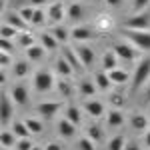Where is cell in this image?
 <instances>
[{
    "instance_id": "cell-10",
    "label": "cell",
    "mask_w": 150,
    "mask_h": 150,
    "mask_svg": "<svg viewBox=\"0 0 150 150\" xmlns=\"http://www.w3.org/2000/svg\"><path fill=\"white\" fill-rule=\"evenodd\" d=\"M60 106H62L60 102H40L36 106V112L42 116L44 120H50V118L60 110Z\"/></svg>"
},
{
    "instance_id": "cell-31",
    "label": "cell",
    "mask_w": 150,
    "mask_h": 150,
    "mask_svg": "<svg viewBox=\"0 0 150 150\" xmlns=\"http://www.w3.org/2000/svg\"><path fill=\"white\" fill-rule=\"evenodd\" d=\"M50 34L54 36L58 42H66V40L70 38V32L66 30V28H64V26H54V28L50 30Z\"/></svg>"
},
{
    "instance_id": "cell-43",
    "label": "cell",
    "mask_w": 150,
    "mask_h": 150,
    "mask_svg": "<svg viewBox=\"0 0 150 150\" xmlns=\"http://www.w3.org/2000/svg\"><path fill=\"white\" fill-rule=\"evenodd\" d=\"M12 64V58L8 52H4V50H0V68H6V66H10Z\"/></svg>"
},
{
    "instance_id": "cell-18",
    "label": "cell",
    "mask_w": 150,
    "mask_h": 150,
    "mask_svg": "<svg viewBox=\"0 0 150 150\" xmlns=\"http://www.w3.org/2000/svg\"><path fill=\"white\" fill-rule=\"evenodd\" d=\"M130 124H132V128H134L136 132H146V128H148V118L138 112V114H134L130 118Z\"/></svg>"
},
{
    "instance_id": "cell-41",
    "label": "cell",
    "mask_w": 150,
    "mask_h": 150,
    "mask_svg": "<svg viewBox=\"0 0 150 150\" xmlns=\"http://www.w3.org/2000/svg\"><path fill=\"white\" fill-rule=\"evenodd\" d=\"M78 148H80V150H96V146H94L92 140L86 136V138H80V142H78Z\"/></svg>"
},
{
    "instance_id": "cell-42",
    "label": "cell",
    "mask_w": 150,
    "mask_h": 150,
    "mask_svg": "<svg viewBox=\"0 0 150 150\" xmlns=\"http://www.w3.org/2000/svg\"><path fill=\"white\" fill-rule=\"evenodd\" d=\"M14 146H16V150H30L32 148V142H30L28 138H18Z\"/></svg>"
},
{
    "instance_id": "cell-36",
    "label": "cell",
    "mask_w": 150,
    "mask_h": 150,
    "mask_svg": "<svg viewBox=\"0 0 150 150\" xmlns=\"http://www.w3.org/2000/svg\"><path fill=\"white\" fill-rule=\"evenodd\" d=\"M16 34H18V30H16L14 26H10L8 22L0 26V36H2V38H10V40H12V38H14Z\"/></svg>"
},
{
    "instance_id": "cell-6",
    "label": "cell",
    "mask_w": 150,
    "mask_h": 150,
    "mask_svg": "<svg viewBox=\"0 0 150 150\" xmlns=\"http://www.w3.org/2000/svg\"><path fill=\"white\" fill-rule=\"evenodd\" d=\"M112 52H114L118 58H124V60H134V58L138 56V48L132 46L130 42H120V44H116Z\"/></svg>"
},
{
    "instance_id": "cell-45",
    "label": "cell",
    "mask_w": 150,
    "mask_h": 150,
    "mask_svg": "<svg viewBox=\"0 0 150 150\" xmlns=\"http://www.w3.org/2000/svg\"><path fill=\"white\" fill-rule=\"evenodd\" d=\"M44 150H62V144H58V142H48Z\"/></svg>"
},
{
    "instance_id": "cell-34",
    "label": "cell",
    "mask_w": 150,
    "mask_h": 150,
    "mask_svg": "<svg viewBox=\"0 0 150 150\" xmlns=\"http://www.w3.org/2000/svg\"><path fill=\"white\" fill-rule=\"evenodd\" d=\"M28 72H30V64L28 62H16L14 64V76L16 78H24Z\"/></svg>"
},
{
    "instance_id": "cell-8",
    "label": "cell",
    "mask_w": 150,
    "mask_h": 150,
    "mask_svg": "<svg viewBox=\"0 0 150 150\" xmlns=\"http://www.w3.org/2000/svg\"><path fill=\"white\" fill-rule=\"evenodd\" d=\"M64 14H66V8H64V4L56 0V2H52L50 4V8L46 10V20L52 24H58L62 18H64Z\"/></svg>"
},
{
    "instance_id": "cell-15",
    "label": "cell",
    "mask_w": 150,
    "mask_h": 150,
    "mask_svg": "<svg viewBox=\"0 0 150 150\" xmlns=\"http://www.w3.org/2000/svg\"><path fill=\"white\" fill-rule=\"evenodd\" d=\"M108 74V78H110V82L112 84H126L128 82V78H130V74H128L126 70H122V68H112V70H108L106 72Z\"/></svg>"
},
{
    "instance_id": "cell-5",
    "label": "cell",
    "mask_w": 150,
    "mask_h": 150,
    "mask_svg": "<svg viewBox=\"0 0 150 150\" xmlns=\"http://www.w3.org/2000/svg\"><path fill=\"white\" fill-rule=\"evenodd\" d=\"M12 98L10 94L2 92L0 94V124L4 126V124H8L12 120V114H14V108H12Z\"/></svg>"
},
{
    "instance_id": "cell-47",
    "label": "cell",
    "mask_w": 150,
    "mask_h": 150,
    "mask_svg": "<svg viewBox=\"0 0 150 150\" xmlns=\"http://www.w3.org/2000/svg\"><path fill=\"white\" fill-rule=\"evenodd\" d=\"M122 150H140L138 144H134V142H128V144H124V148Z\"/></svg>"
},
{
    "instance_id": "cell-28",
    "label": "cell",
    "mask_w": 150,
    "mask_h": 150,
    "mask_svg": "<svg viewBox=\"0 0 150 150\" xmlns=\"http://www.w3.org/2000/svg\"><path fill=\"white\" fill-rule=\"evenodd\" d=\"M94 84H96V88L98 90H108L110 88V78H108V74L106 72H98L96 76H94Z\"/></svg>"
},
{
    "instance_id": "cell-48",
    "label": "cell",
    "mask_w": 150,
    "mask_h": 150,
    "mask_svg": "<svg viewBox=\"0 0 150 150\" xmlns=\"http://www.w3.org/2000/svg\"><path fill=\"white\" fill-rule=\"evenodd\" d=\"M104 2H106L108 6H120V4H122V0H104Z\"/></svg>"
},
{
    "instance_id": "cell-22",
    "label": "cell",
    "mask_w": 150,
    "mask_h": 150,
    "mask_svg": "<svg viewBox=\"0 0 150 150\" xmlns=\"http://www.w3.org/2000/svg\"><path fill=\"white\" fill-rule=\"evenodd\" d=\"M44 52H46V48L42 46V44H32V46L26 48V56L30 58V60H42L44 58Z\"/></svg>"
},
{
    "instance_id": "cell-23",
    "label": "cell",
    "mask_w": 150,
    "mask_h": 150,
    "mask_svg": "<svg viewBox=\"0 0 150 150\" xmlns=\"http://www.w3.org/2000/svg\"><path fill=\"white\" fill-rule=\"evenodd\" d=\"M8 24L14 26L16 30H28V22H24L22 16H20L18 12H10V14H8Z\"/></svg>"
},
{
    "instance_id": "cell-44",
    "label": "cell",
    "mask_w": 150,
    "mask_h": 150,
    "mask_svg": "<svg viewBox=\"0 0 150 150\" xmlns=\"http://www.w3.org/2000/svg\"><path fill=\"white\" fill-rule=\"evenodd\" d=\"M148 4H150V0H134L132 2V8H134V12H142Z\"/></svg>"
},
{
    "instance_id": "cell-11",
    "label": "cell",
    "mask_w": 150,
    "mask_h": 150,
    "mask_svg": "<svg viewBox=\"0 0 150 150\" xmlns=\"http://www.w3.org/2000/svg\"><path fill=\"white\" fill-rule=\"evenodd\" d=\"M94 36H96V32L90 26H74V30L70 32V38L76 40V42H86V40H90Z\"/></svg>"
},
{
    "instance_id": "cell-51",
    "label": "cell",
    "mask_w": 150,
    "mask_h": 150,
    "mask_svg": "<svg viewBox=\"0 0 150 150\" xmlns=\"http://www.w3.org/2000/svg\"><path fill=\"white\" fill-rule=\"evenodd\" d=\"M144 98H146V102H150V82H148V86H146V96Z\"/></svg>"
},
{
    "instance_id": "cell-53",
    "label": "cell",
    "mask_w": 150,
    "mask_h": 150,
    "mask_svg": "<svg viewBox=\"0 0 150 150\" xmlns=\"http://www.w3.org/2000/svg\"><path fill=\"white\" fill-rule=\"evenodd\" d=\"M30 150H42V148H38V146H32V148H30Z\"/></svg>"
},
{
    "instance_id": "cell-55",
    "label": "cell",
    "mask_w": 150,
    "mask_h": 150,
    "mask_svg": "<svg viewBox=\"0 0 150 150\" xmlns=\"http://www.w3.org/2000/svg\"><path fill=\"white\" fill-rule=\"evenodd\" d=\"M0 126H2V124H0Z\"/></svg>"
},
{
    "instance_id": "cell-2",
    "label": "cell",
    "mask_w": 150,
    "mask_h": 150,
    "mask_svg": "<svg viewBox=\"0 0 150 150\" xmlns=\"http://www.w3.org/2000/svg\"><path fill=\"white\" fill-rule=\"evenodd\" d=\"M32 86H34L36 92L44 94V92H50L54 86H56V82H54V74L50 72L48 68H40L36 70L34 74V80H32Z\"/></svg>"
},
{
    "instance_id": "cell-35",
    "label": "cell",
    "mask_w": 150,
    "mask_h": 150,
    "mask_svg": "<svg viewBox=\"0 0 150 150\" xmlns=\"http://www.w3.org/2000/svg\"><path fill=\"white\" fill-rule=\"evenodd\" d=\"M108 100H110V104H112V106H116V108H118V106H124L126 96H124V92H120V90H114V92L110 94V98H108Z\"/></svg>"
},
{
    "instance_id": "cell-38",
    "label": "cell",
    "mask_w": 150,
    "mask_h": 150,
    "mask_svg": "<svg viewBox=\"0 0 150 150\" xmlns=\"http://www.w3.org/2000/svg\"><path fill=\"white\" fill-rule=\"evenodd\" d=\"M56 86H58V90H60V94H62V96H66V98H70V96H72V86H70V82H66L64 78H62V80H58Z\"/></svg>"
},
{
    "instance_id": "cell-26",
    "label": "cell",
    "mask_w": 150,
    "mask_h": 150,
    "mask_svg": "<svg viewBox=\"0 0 150 150\" xmlns=\"http://www.w3.org/2000/svg\"><path fill=\"white\" fill-rule=\"evenodd\" d=\"M14 144H16V136H14V132L0 130V146H4V148H12Z\"/></svg>"
},
{
    "instance_id": "cell-52",
    "label": "cell",
    "mask_w": 150,
    "mask_h": 150,
    "mask_svg": "<svg viewBox=\"0 0 150 150\" xmlns=\"http://www.w3.org/2000/svg\"><path fill=\"white\" fill-rule=\"evenodd\" d=\"M4 6H6V0H0V12L4 10Z\"/></svg>"
},
{
    "instance_id": "cell-25",
    "label": "cell",
    "mask_w": 150,
    "mask_h": 150,
    "mask_svg": "<svg viewBox=\"0 0 150 150\" xmlns=\"http://www.w3.org/2000/svg\"><path fill=\"white\" fill-rule=\"evenodd\" d=\"M24 124L30 130V134H42V132H44V124H42L38 118H26Z\"/></svg>"
},
{
    "instance_id": "cell-13",
    "label": "cell",
    "mask_w": 150,
    "mask_h": 150,
    "mask_svg": "<svg viewBox=\"0 0 150 150\" xmlns=\"http://www.w3.org/2000/svg\"><path fill=\"white\" fill-rule=\"evenodd\" d=\"M62 56L66 58V62L72 66L74 72H82V70H84V64L80 62V58H78V54H76V50H74V48H70V46L64 48V54H62Z\"/></svg>"
},
{
    "instance_id": "cell-32",
    "label": "cell",
    "mask_w": 150,
    "mask_h": 150,
    "mask_svg": "<svg viewBox=\"0 0 150 150\" xmlns=\"http://www.w3.org/2000/svg\"><path fill=\"white\" fill-rule=\"evenodd\" d=\"M16 36H18V46L28 48V46H32V44H34V36L30 34L28 30H22L20 34H16Z\"/></svg>"
},
{
    "instance_id": "cell-46",
    "label": "cell",
    "mask_w": 150,
    "mask_h": 150,
    "mask_svg": "<svg viewBox=\"0 0 150 150\" xmlns=\"http://www.w3.org/2000/svg\"><path fill=\"white\" fill-rule=\"evenodd\" d=\"M30 2V6H34V8H38V6H44L48 0H28Z\"/></svg>"
},
{
    "instance_id": "cell-27",
    "label": "cell",
    "mask_w": 150,
    "mask_h": 150,
    "mask_svg": "<svg viewBox=\"0 0 150 150\" xmlns=\"http://www.w3.org/2000/svg\"><path fill=\"white\" fill-rule=\"evenodd\" d=\"M78 88H80V94H82V96H86V98H92L94 94L98 92L96 84H94V82H88V80H82Z\"/></svg>"
},
{
    "instance_id": "cell-29",
    "label": "cell",
    "mask_w": 150,
    "mask_h": 150,
    "mask_svg": "<svg viewBox=\"0 0 150 150\" xmlns=\"http://www.w3.org/2000/svg\"><path fill=\"white\" fill-rule=\"evenodd\" d=\"M88 138L92 140V142H102L104 140V130L98 124H90L88 126Z\"/></svg>"
},
{
    "instance_id": "cell-17",
    "label": "cell",
    "mask_w": 150,
    "mask_h": 150,
    "mask_svg": "<svg viewBox=\"0 0 150 150\" xmlns=\"http://www.w3.org/2000/svg\"><path fill=\"white\" fill-rule=\"evenodd\" d=\"M66 14H68V18L72 22H78V20L84 18V8H82V4H78V2H72L68 6V10H66Z\"/></svg>"
},
{
    "instance_id": "cell-12",
    "label": "cell",
    "mask_w": 150,
    "mask_h": 150,
    "mask_svg": "<svg viewBox=\"0 0 150 150\" xmlns=\"http://www.w3.org/2000/svg\"><path fill=\"white\" fill-rule=\"evenodd\" d=\"M76 128L78 126H74L70 120H66V118H62V120H58V124H56V130H58V134L62 136V138H74L76 136Z\"/></svg>"
},
{
    "instance_id": "cell-54",
    "label": "cell",
    "mask_w": 150,
    "mask_h": 150,
    "mask_svg": "<svg viewBox=\"0 0 150 150\" xmlns=\"http://www.w3.org/2000/svg\"><path fill=\"white\" fill-rule=\"evenodd\" d=\"M0 150H8V148H4V146H0Z\"/></svg>"
},
{
    "instance_id": "cell-1",
    "label": "cell",
    "mask_w": 150,
    "mask_h": 150,
    "mask_svg": "<svg viewBox=\"0 0 150 150\" xmlns=\"http://www.w3.org/2000/svg\"><path fill=\"white\" fill-rule=\"evenodd\" d=\"M120 34L124 36L132 46L138 48V50L150 52V30H130V28H122Z\"/></svg>"
},
{
    "instance_id": "cell-9",
    "label": "cell",
    "mask_w": 150,
    "mask_h": 150,
    "mask_svg": "<svg viewBox=\"0 0 150 150\" xmlns=\"http://www.w3.org/2000/svg\"><path fill=\"white\" fill-rule=\"evenodd\" d=\"M8 94H10L14 104H18V106H26L28 104V90H26V86H22V84H14Z\"/></svg>"
},
{
    "instance_id": "cell-3",
    "label": "cell",
    "mask_w": 150,
    "mask_h": 150,
    "mask_svg": "<svg viewBox=\"0 0 150 150\" xmlns=\"http://www.w3.org/2000/svg\"><path fill=\"white\" fill-rule=\"evenodd\" d=\"M150 78V58L140 60L136 70H134V76H132V92H138L140 88L146 84V80Z\"/></svg>"
},
{
    "instance_id": "cell-33",
    "label": "cell",
    "mask_w": 150,
    "mask_h": 150,
    "mask_svg": "<svg viewBox=\"0 0 150 150\" xmlns=\"http://www.w3.org/2000/svg\"><path fill=\"white\" fill-rule=\"evenodd\" d=\"M44 20H46V12L42 10L40 6H38V8H34V12H32V20H30V24H34V26H42V24H44Z\"/></svg>"
},
{
    "instance_id": "cell-37",
    "label": "cell",
    "mask_w": 150,
    "mask_h": 150,
    "mask_svg": "<svg viewBox=\"0 0 150 150\" xmlns=\"http://www.w3.org/2000/svg\"><path fill=\"white\" fill-rule=\"evenodd\" d=\"M124 144H126L124 136L118 134V136H114V138L108 142V150H122V148H124Z\"/></svg>"
},
{
    "instance_id": "cell-19",
    "label": "cell",
    "mask_w": 150,
    "mask_h": 150,
    "mask_svg": "<svg viewBox=\"0 0 150 150\" xmlns=\"http://www.w3.org/2000/svg\"><path fill=\"white\" fill-rule=\"evenodd\" d=\"M56 72L60 74V76H64V78H68V76H72V74H74L72 66L66 62V58H64V56H58L56 58Z\"/></svg>"
},
{
    "instance_id": "cell-49",
    "label": "cell",
    "mask_w": 150,
    "mask_h": 150,
    "mask_svg": "<svg viewBox=\"0 0 150 150\" xmlns=\"http://www.w3.org/2000/svg\"><path fill=\"white\" fill-rule=\"evenodd\" d=\"M6 82V74H4V70L0 68V84H4Z\"/></svg>"
},
{
    "instance_id": "cell-40",
    "label": "cell",
    "mask_w": 150,
    "mask_h": 150,
    "mask_svg": "<svg viewBox=\"0 0 150 150\" xmlns=\"http://www.w3.org/2000/svg\"><path fill=\"white\" fill-rule=\"evenodd\" d=\"M0 50L8 52V54H12V52H14V44H12L10 38H2V36H0Z\"/></svg>"
},
{
    "instance_id": "cell-50",
    "label": "cell",
    "mask_w": 150,
    "mask_h": 150,
    "mask_svg": "<svg viewBox=\"0 0 150 150\" xmlns=\"http://www.w3.org/2000/svg\"><path fill=\"white\" fill-rule=\"evenodd\" d=\"M144 144H146V146H148V148H150V130H148V132H146V138H144Z\"/></svg>"
},
{
    "instance_id": "cell-24",
    "label": "cell",
    "mask_w": 150,
    "mask_h": 150,
    "mask_svg": "<svg viewBox=\"0 0 150 150\" xmlns=\"http://www.w3.org/2000/svg\"><path fill=\"white\" fill-rule=\"evenodd\" d=\"M116 66H118V56H116L114 52H104V56H102V68H104V72L116 68Z\"/></svg>"
},
{
    "instance_id": "cell-30",
    "label": "cell",
    "mask_w": 150,
    "mask_h": 150,
    "mask_svg": "<svg viewBox=\"0 0 150 150\" xmlns=\"http://www.w3.org/2000/svg\"><path fill=\"white\" fill-rule=\"evenodd\" d=\"M12 132H14V136H18V138H28L30 136V130L26 128V124L22 122H14L12 124Z\"/></svg>"
},
{
    "instance_id": "cell-4",
    "label": "cell",
    "mask_w": 150,
    "mask_h": 150,
    "mask_svg": "<svg viewBox=\"0 0 150 150\" xmlns=\"http://www.w3.org/2000/svg\"><path fill=\"white\" fill-rule=\"evenodd\" d=\"M124 28H130V30H148L150 14L148 12H136L134 16H130V18L124 20Z\"/></svg>"
},
{
    "instance_id": "cell-16",
    "label": "cell",
    "mask_w": 150,
    "mask_h": 150,
    "mask_svg": "<svg viewBox=\"0 0 150 150\" xmlns=\"http://www.w3.org/2000/svg\"><path fill=\"white\" fill-rule=\"evenodd\" d=\"M106 122H108V126H112V128L122 126V124H124V114H122L118 108H112V110L106 114Z\"/></svg>"
},
{
    "instance_id": "cell-7",
    "label": "cell",
    "mask_w": 150,
    "mask_h": 150,
    "mask_svg": "<svg viewBox=\"0 0 150 150\" xmlns=\"http://www.w3.org/2000/svg\"><path fill=\"white\" fill-rule=\"evenodd\" d=\"M76 50V54H78V58H80V62L84 64V68H90L94 64V60H96V54H94V50L88 44H78V46L74 48Z\"/></svg>"
},
{
    "instance_id": "cell-39",
    "label": "cell",
    "mask_w": 150,
    "mask_h": 150,
    "mask_svg": "<svg viewBox=\"0 0 150 150\" xmlns=\"http://www.w3.org/2000/svg\"><path fill=\"white\" fill-rule=\"evenodd\" d=\"M32 12H34V6H24V8H20V16H22V20L24 22H28L30 24V20H32Z\"/></svg>"
},
{
    "instance_id": "cell-21",
    "label": "cell",
    "mask_w": 150,
    "mask_h": 150,
    "mask_svg": "<svg viewBox=\"0 0 150 150\" xmlns=\"http://www.w3.org/2000/svg\"><path fill=\"white\" fill-rule=\"evenodd\" d=\"M64 118L70 120L74 126H80L82 124V114H80V110H78V106H68L66 112H64Z\"/></svg>"
},
{
    "instance_id": "cell-14",
    "label": "cell",
    "mask_w": 150,
    "mask_h": 150,
    "mask_svg": "<svg viewBox=\"0 0 150 150\" xmlns=\"http://www.w3.org/2000/svg\"><path fill=\"white\" fill-rule=\"evenodd\" d=\"M84 108H86V112L92 118H100L104 114V104L100 100H96V98H88L86 104H84Z\"/></svg>"
},
{
    "instance_id": "cell-20",
    "label": "cell",
    "mask_w": 150,
    "mask_h": 150,
    "mask_svg": "<svg viewBox=\"0 0 150 150\" xmlns=\"http://www.w3.org/2000/svg\"><path fill=\"white\" fill-rule=\"evenodd\" d=\"M38 40H40V44L46 48V50H50V52H54V50L58 48V44H60L56 38H54L52 34H48V32H42V34L38 36Z\"/></svg>"
}]
</instances>
